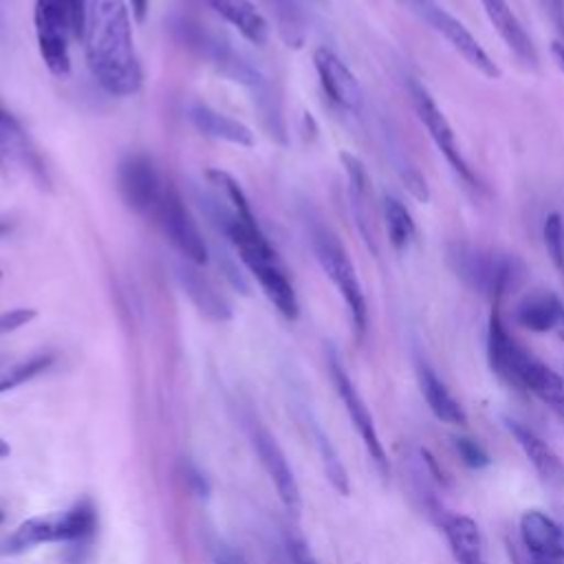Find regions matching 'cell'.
Returning a JSON list of instances; mask_svg holds the SVG:
<instances>
[{
  "label": "cell",
  "mask_w": 564,
  "mask_h": 564,
  "mask_svg": "<svg viewBox=\"0 0 564 564\" xmlns=\"http://www.w3.org/2000/svg\"><path fill=\"white\" fill-rule=\"evenodd\" d=\"M82 40L88 70L108 95L132 97L141 90L143 68L126 0H90Z\"/></svg>",
  "instance_id": "obj_1"
},
{
  "label": "cell",
  "mask_w": 564,
  "mask_h": 564,
  "mask_svg": "<svg viewBox=\"0 0 564 564\" xmlns=\"http://www.w3.org/2000/svg\"><path fill=\"white\" fill-rule=\"evenodd\" d=\"M216 223L231 249L236 251L238 260L253 275V280L269 297V302L278 308V313L286 319H295L300 315L295 286L278 251L260 229L253 212L227 214L216 209Z\"/></svg>",
  "instance_id": "obj_2"
},
{
  "label": "cell",
  "mask_w": 564,
  "mask_h": 564,
  "mask_svg": "<svg viewBox=\"0 0 564 564\" xmlns=\"http://www.w3.org/2000/svg\"><path fill=\"white\" fill-rule=\"evenodd\" d=\"M487 361L505 383L533 394L564 421V377L509 335L502 322L500 300L491 302L487 322Z\"/></svg>",
  "instance_id": "obj_3"
},
{
  "label": "cell",
  "mask_w": 564,
  "mask_h": 564,
  "mask_svg": "<svg viewBox=\"0 0 564 564\" xmlns=\"http://www.w3.org/2000/svg\"><path fill=\"white\" fill-rule=\"evenodd\" d=\"M97 529V509L90 500H79L64 511L29 518L0 542V555H20L46 542H75L93 535Z\"/></svg>",
  "instance_id": "obj_4"
},
{
  "label": "cell",
  "mask_w": 564,
  "mask_h": 564,
  "mask_svg": "<svg viewBox=\"0 0 564 564\" xmlns=\"http://www.w3.org/2000/svg\"><path fill=\"white\" fill-rule=\"evenodd\" d=\"M311 245L322 271L339 291L357 337H364L368 326V304L346 247L339 242V238L330 229L322 225H315L311 229Z\"/></svg>",
  "instance_id": "obj_5"
},
{
  "label": "cell",
  "mask_w": 564,
  "mask_h": 564,
  "mask_svg": "<svg viewBox=\"0 0 564 564\" xmlns=\"http://www.w3.org/2000/svg\"><path fill=\"white\" fill-rule=\"evenodd\" d=\"M447 260L458 278L471 284L476 291L489 295L491 302L502 300V295L518 284L524 273V267L516 256L469 245H454Z\"/></svg>",
  "instance_id": "obj_6"
},
{
  "label": "cell",
  "mask_w": 564,
  "mask_h": 564,
  "mask_svg": "<svg viewBox=\"0 0 564 564\" xmlns=\"http://www.w3.org/2000/svg\"><path fill=\"white\" fill-rule=\"evenodd\" d=\"M152 216L156 218L167 242L176 249V253L185 262L196 264V267L207 264V258H209L207 242H205L194 216L189 214L187 205L183 203L181 192L172 183L163 185L161 198H159Z\"/></svg>",
  "instance_id": "obj_7"
},
{
  "label": "cell",
  "mask_w": 564,
  "mask_h": 564,
  "mask_svg": "<svg viewBox=\"0 0 564 564\" xmlns=\"http://www.w3.org/2000/svg\"><path fill=\"white\" fill-rule=\"evenodd\" d=\"M328 372H330V379H333V386L348 412V419L355 427V432L359 434L370 460L375 463L377 471L386 478L390 474V463H388V456H386V449H383V443L379 438V432L375 427V419L364 401V397L359 394L357 386L352 383V379L348 377L346 368L341 366L339 357L335 355V350L328 352Z\"/></svg>",
  "instance_id": "obj_8"
},
{
  "label": "cell",
  "mask_w": 564,
  "mask_h": 564,
  "mask_svg": "<svg viewBox=\"0 0 564 564\" xmlns=\"http://www.w3.org/2000/svg\"><path fill=\"white\" fill-rule=\"evenodd\" d=\"M410 97H412V106H414V112L419 117V121L423 123V128L427 130L430 139L434 141V145L438 148V152L445 156V161L452 165V170L471 187L478 185V178L474 176L471 167L467 165L463 152H460V145L456 141V134L447 121V117L443 115V110L438 108V104L434 101V97L430 95V90L412 79L410 82Z\"/></svg>",
  "instance_id": "obj_9"
},
{
  "label": "cell",
  "mask_w": 564,
  "mask_h": 564,
  "mask_svg": "<svg viewBox=\"0 0 564 564\" xmlns=\"http://www.w3.org/2000/svg\"><path fill=\"white\" fill-rule=\"evenodd\" d=\"M33 24L42 62L53 75L66 77L70 73L68 37H73V33L59 0H35Z\"/></svg>",
  "instance_id": "obj_10"
},
{
  "label": "cell",
  "mask_w": 564,
  "mask_h": 564,
  "mask_svg": "<svg viewBox=\"0 0 564 564\" xmlns=\"http://www.w3.org/2000/svg\"><path fill=\"white\" fill-rule=\"evenodd\" d=\"M163 185L165 181L145 152H130L117 165V192L126 207L137 214L154 212Z\"/></svg>",
  "instance_id": "obj_11"
},
{
  "label": "cell",
  "mask_w": 564,
  "mask_h": 564,
  "mask_svg": "<svg viewBox=\"0 0 564 564\" xmlns=\"http://www.w3.org/2000/svg\"><path fill=\"white\" fill-rule=\"evenodd\" d=\"M419 9L423 11L430 26L443 35V40L476 70H480L485 77H500V68L489 57V53L480 46V42L469 33V29L456 20L452 13H447L443 7L434 4L432 0H416Z\"/></svg>",
  "instance_id": "obj_12"
},
{
  "label": "cell",
  "mask_w": 564,
  "mask_h": 564,
  "mask_svg": "<svg viewBox=\"0 0 564 564\" xmlns=\"http://www.w3.org/2000/svg\"><path fill=\"white\" fill-rule=\"evenodd\" d=\"M251 443H253V449H256V454L260 458L262 469L267 471L271 485L278 491L280 502L291 513H297L302 509V494H300L297 478H295V474H293V469H291V465L286 460V454L280 447V443L262 425H253L251 427Z\"/></svg>",
  "instance_id": "obj_13"
},
{
  "label": "cell",
  "mask_w": 564,
  "mask_h": 564,
  "mask_svg": "<svg viewBox=\"0 0 564 564\" xmlns=\"http://www.w3.org/2000/svg\"><path fill=\"white\" fill-rule=\"evenodd\" d=\"M313 66L317 70L324 93L328 95V99L333 104H337L339 108H344L348 112H357L361 108V104H364L361 86H359L355 73L341 62V57L337 53H333L326 46L315 48Z\"/></svg>",
  "instance_id": "obj_14"
},
{
  "label": "cell",
  "mask_w": 564,
  "mask_h": 564,
  "mask_svg": "<svg viewBox=\"0 0 564 564\" xmlns=\"http://www.w3.org/2000/svg\"><path fill=\"white\" fill-rule=\"evenodd\" d=\"M520 540L529 555L564 562V527L540 509L520 516Z\"/></svg>",
  "instance_id": "obj_15"
},
{
  "label": "cell",
  "mask_w": 564,
  "mask_h": 564,
  "mask_svg": "<svg viewBox=\"0 0 564 564\" xmlns=\"http://www.w3.org/2000/svg\"><path fill=\"white\" fill-rule=\"evenodd\" d=\"M507 432L513 436L531 467L538 471V476L549 482V485H562L564 482V463L555 454V449L529 425L516 421V419H505Z\"/></svg>",
  "instance_id": "obj_16"
},
{
  "label": "cell",
  "mask_w": 564,
  "mask_h": 564,
  "mask_svg": "<svg viewBox=\"0 0 564 564\" xmlns=\"http://www.w3.org/2000/svg\"><path fill=\"white\" fill-rule=\"evenodd\" d=\"M187 117H189L192 126L209 139L225 141V143H231L238 148H253V143H256V137L249 126L212 108L205 101H192L187 108Z\"/></svg>",
  "instance_id": "obj_17"
},
{
  "label": "cell",
  "mask_w": 564,
  "mask_h": 564,
  "mask_svg": "<svg viewBox=\"0 0 564 564\" xmlns=\"http://www.w3.org/2000/svg\"><path fill=\"white\" fill-rule=\"evenodd\" d=\"M40 172L37 156L20 121L0 106V172Z\"/></svg>",
  "instance_id": "obj_18"
},
{
  "label": "cell",
  "mask_w": 564,
  "mask_h": 564,
  "mask_svg": "<svg viewBox=\"0 0 564 564\" xmlns=\"http://www.w3.org/2000/svg\"><path fill=\"white\" fill-rule=\"evenodd\" d=\"M214 13L229 22L247 42L264 46L269 40V22L251 0H205Z\"/></svg>",
  "instance_id": "obj_19"
},
{
  "label": "cell",
  "mask_w": 564,
  "mask_h": 564,
  "mask_svg": "<svg viewBox=\"0 0 564 564\" xmlns=\"http://www.w3.org/2000/svg\"><path fill=\"white\" fill-rule=\"evenodd\" d=\"M196 264H185L178 269V278H181V286L185 291V295L192 300V304L207 317L214 322H225L231 317V306L225 300V295L218 291V286L203 273H198L194 269Z\"/></svg>",
  "instance_id": "obj_20"
},
{
  "label": "cell",
  "mask_w": 564,
  "mask_h": 564,
  "mask_svg": "<svg viewBox=\"0 0 564 564\" xmlns=\"http://www.w3.org/2000/svg\"><path fill=\"white\" fill-rule=\"evenodd\" d=\"M516 322L533 333H549L564 322V304L551 291H533L516 308Z\"/></svg>",
  "instance_id": "obj_21"
},
{
  "label": "cell",
  "mask_w": 564,
  "mask_h": 564,
  "mask_svg": "<svg viewBox=\"0 0 564 564\" xmlns=\"http://www.w3.org/2000/svg\"><path fill=\"white\" fill-rule=\"evenodd\" d=\"M441 529L458 564L482 562V535L476 520L460 513H445L441 520Z\"/></svg>",
  "instance_id": "obj_22"
},
{
  "label": "cell",
  "mask_w": 564,
  "mask_h": 564,
  "mask_svg": "<svg viewBox=\"0 0 564 564\" xmlns=\"http://www.w3.org/2000/svg\"><path fill=\"white\" fill-rule=\"evenodd\" d=\"M419 386H421V392L425 397L427 408L432 410V414L438 421H443L447 425H456V427L467 425L465 408L449 392V388L436 377V372L425 364H419Z\"/></svg>",
  "instance_id": "obj_23"
},
{
  "label": "cell",
  "mask_w": 564,
  "mask_h": 564,
  "mask_svg": "<svg viewBox=\"0 0 564 564\" xmlns=\"http://www.w3.org/2000/svg\"><path fill=\"white\" fill-rule=\"evenodd\" d=\"M341 163H344V170H346V176H348V187H350V198H352V209H355V216H357V223H359V229L366 238V242L370 245L372 242V231H370V216H372V189H370V178H368V172L364 167V163L348 154V152H341Z\"/></svg>",
  "instance_id": "obj_24"
},
{
  "label": "cell",
  "mask_w": 564,
  "mask_h": 564,
  "mask_svg": "<svg viewBox=\"0 0 564 564\" xmlns=\"http://www.w3.org/2000/svg\"><path fill=\"white\" fill-rule=\"evenodd\" d=\"M383 220L388 240L397 251H403L410 247V242L416 236V225L410 214V209L394 196L383 198Z\"/></svg>",
  "instance_id": "obj_25"
},
{
  "label": "cell",
  "mask_w": 564,
  "mask_h": 564,
  "mask_svg": "<svg viewBox=\"0 0 564 564\" xmlns=\"http://www.w3.org/2000/svg\"><path fill=\"white\" fill-rule=\"evenodd\" d=\"M48 366H51V355H33V357L7 368L4 372H0V392L13 390V388L31 381Z\"/></svg>",
  "instance_id": "obj_26"
},
{
  "label": "cell",
  "mask_w": 564,
  "mask_h": 564,
  "mask_svg": "<svg viewBox=\"0 0 564 564\" xmlns=\"http://www.w3.org/2000/svg\"><path fill=\"white\" fill-rule=\"evenodd\" d=\"M317 449H319V456H322V465H324V471H326V478L330 480V485L341 494V496H348L350 491V485H348V476H346V469L335 452V447L330 445V441L317 432Z\"/></svg>",
  "instance_id": "obj_27"
},
{
  "label": "cell",
  "mask_w": 564,
  "mask_h": 564,
  "mask_svg": "<svg viewBox=\"0 0 564 564\" xmlns=\"http://www.w3.org/2000/svg\"><path fill=\"white\" fill-rule=\"evenodd\" d=\"M542 234L553 267L560 271V275H564V218L557 212L549 214L544 218Z\"/></svg>",
  "instance_id": "obj_28"
},
{
  "label": "cell",
  "mask_w": 564,
  "mask_h": 564,
  "mask_svg": "<svg viewBox=\"0 0 564 564\" xmlns=\"http://www.w3.org/2000/svg\"><path fill=\"white\" fill-rule=\"evenodd\" d=\"M454 447H456L460 460H463L467 467H471V469H480V467H487V465L491 463L487 449H485L478 441H474V438L456 436V438H454Z\"/></svg>",
  "instance_id": "obj_29"
},
{
  "label": "cell",
  "mask_w": 564,
  "mask_h": 564,
  "mask_svg": "<svg viewBox=\"0 0 564 564\" xmlns=\"http://www.w3.org/2000/svg\"><path fill=\"white\" fill-rule=\"evenodd\" d=\"M37 317L35 308H26V306H18V308H9L0 313V337L9 335L13 330H20L22 326L31 324Z\"/></svg>",
  "instance_id": "obj_30"
},
{
  "label": "cell",
  "mask_w": 564,
  "mask_h": 564,
  "mask_svg": "<svg viewBox=\"0 0 564 564\" xmlns=\"http://www.w3.org/2000/svg\"><path fill=\"white\" fill-rule=\"evenodd\" d=\"M59 4L64 7V13L68 18L73 37H82L84 26H86V13H88L86 0H59Z\"/></svg>",
  "instance_id": "obj_31"
},
{
  "label": "cell",
  "mask_w": 564,
  "mask_h": 564,
  "mask_svg": "<svg viewBox=\"0 0 564 564\" xmlns=\"http://www.w3.org/2000/svg\"><path fill=\"white\" fill-rule=\"evenodd\" d=\"M214 564H247V560L236 549H231L229 544L218 542L214 546Z\"/></svg>",
  "instance_id": "obj_32"
},
{
  "label": "cell",
  "mask_w": 564,
  "mask_h": 564,
  "mask_svg": "<svg viewBox=\"0 0 564 564\" xmlns=\"http://www.w3.org/2000/svg\"><path fill=\"white\" fill-rule=\"evenodd\" d=\"M289 549H291V557H293L295 564H317L315 555L311 553V549L302 540L291 538L289 540Z\"/></svg>",
  "instance_id": "obj_33"
},
{
  "label": "cell",
  "mask_w": 564,
  "mask_h": 564,
  "mask_svg": "<svg viewBox=\"0 0 564 564\" xmlns=\"http://www.w3.org/2000/svg\"><path fill=\"white\" fill-rule=\"evenodd\" d=\"M544 7L551 13V20L557 24V29L564 33V0H542Z\"/></svg>",
  "instance_id": "obj_34"
},
{
  "label": "cell",
  "mask_w": 564,
  "mask_h": 564,
  "mask_svg": "<svg viewBox=\"0 0 564 564\" xmlns=\"http://www.w3.org/2000/svg\"><path fill=\"white\" fill-rule=\"evenodd\" d=\"M134 20L137 22H143L145 20V13H148V0H126Z\"/></svg>",
  "instance_id": "obj_35"
},
{
  "label": "cell",
  "mask_w": 564,
  "mask_h": 564,
  "mask_svg": "<svg viewBox=\"0 0 564 564\" xmlns=\"http://www.w3.org/2000/svg\"><path fill=\"white\" fill-rule=\"evenodd\" d=\"M553 57L557 59V66L564 70V42L553 44Z\"/></svg>",
  "instance_id": "obj_36"
},
{
  "label": "cell",
  "mask_w": 564,
  "mask_h": 564,
  "mask_svg": "<svg viewBox=\"0 0 564 564\" xmlns=\"http://www.w3.org/2000/svg\"><path fill=\"white\" fill-rule=\"evenodd\" d=\"M527 564H564V562H557V560H546V557H538V555H529Z\"/></svg>",
  "instance_id": "obj_37"
},
{
  "label": "cell",
  "mask_w": 564,
  "mask_h": 564,
  "mask_svg": "<svg viewBox=\"0 0 564 564\" xmlns=\"http://www.w3.org/2000/svg\"><path fill=\"white\" fill-rule=\"evenodd\" d=\"M9 229H11V227H9L7 223H0V236H4Z\"/></svg>",
  "instance_id": "obj_38"
},
{
  "label": "cell",
  "mask_w": 564,
  "mask_h": 564,
  "mask_svg": "<svg viewBox=\"0 0 564 564\" xmlns=\"http://www.w3.org/2000/svg\"><path fill=\"white\" fill-rule=\"evenodd\" d=\"M2 520H4V513H2V511H0V522H2Z\"/></svg>",
  "instance_id": "obj_39"
},
{
  "label": "cell",
  "mask_w": 564,
  "mask_h": 564,
  "mask_svg": "<svg viewBox=\"0 0 564 564\" xmlns=\"http://www.w3.org/2000/svg\"><path fill=\"white\" fill-rule=\"evenodd\" d=\"M480 564H485V562H480Z\"/></svg>",
  "instance_id": "obj_40"
}]
</instances>
